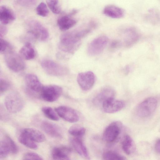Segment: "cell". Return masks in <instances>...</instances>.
I'll list each match as a JSON object with an SVG mask.
<instances>
[{
    "label": "cell",
    "mask_w": 160,
    "mask_h": 160,
    "mask_svg": "<svg viewBox=\"0 0 160 160\" xmlns=\"http://www.w3.org/2000/svg\"><path fill=\"white\" fill-rule=\"evenodd\" d=\"M81 39L77 29L66 32L60 37L59 48L65 52L73 53L80 47Z\"/></svg>",
    "instance_id": "obj_1"
},
{
    "label": "cell",
    "mask_w": 160,
    "mask_h": 160,
    "mask_svg": "<svg viewBox=\"0 0 160 160\" xmlns=\"http://www.w3.org/2000/svg\"><path fill=\"white\" fill-rule=\"evenodd\" d=\"M26 25L28 33L35 39L43 41L48 38V30L38 21L30 20L27 22Z\"/></svg>",
    "instance_id": "obj_2"
},
{
    "label": "cell",
    "mask_w": 160,
    "mask_h": 160,
    "mask_svg": "<svg viewBox=\"0 0 160 160\" xmlns=\"http://www.w3.org/2000/svg\"><path fill=\"white\" fill-rule=\"evenodd\" d=\"M4 104L8 112L15 113L22 110L24 106V102L19 93L13 92L9 93L6 97Z\"/></svg>",
    "instance_id": "obj_3"
},
{
    "label": "cell",
    "mask_w": 160,
    "mask_h": 160,
    "mask_svg": "<svg viewBox=\"0 0 160 160\" xmlns=\"http://www.w3.org/2000/svg\"><path fill=\"white\" fill-rule=\"evenodd\" d=\"M5 53V62L10 70L14 72H18L25 69V63L20 55L11 50Z\"/></svg>",
    "instance_id": "obj_4"
},
{
    "label": "cell",
    "mask_w": 160,
    "mask_h": 160,
    "mask_svg": "<svg viewBox=\"0 0 160 160\" xmlns=\"http://www.w3.org/2000/svg\"><path fill=\"white\" fill-rule=\"evenodd\" d=\"M158 105L157 99L153 97L146 98L137 106L136 112L137 115L141 118L148 117L156 110Z\"/></svg>",
    "instance_id": "obj_5"
},
{
    "label": "cell",
    "mask_w": 160,
    "mask_h": 160,
    "mask_svg": "<svg viewBox=\"0 0 160 160\" xmlns=\"http://www.w3.org/2000/svg\"><path fill=\"white\" fill-rule=\"evenodd\" d=\"M41 65L44 70L52 76H62L67 74L68 72L67 68L50 60H42Z\"/></svg>",
    "instance_id": "obj_6"
},
{
    "label": "cell",
    "mask_w": 160,
    "mask_h": 160,
    "mask_svg": "<svg viewBox=\"0 0 160 160\" xmlns=\"http://www.w3.org/2000/svg\"><path fill=\"white\" fill-rule=\"evenodd\" d=\"M62 92V89L58 85H51L44 86L40 91V96L44 100L49 102L57 100Z\"/></svg>",
    "instance_id": "obj_7"
},
{
    "label": "cell",
    "mask_w": 160,
    "mask_h": 160,
    "mask_svg": "<svg viewBox=\"0 0 160 160\" xmlns=\"http://www.w3.org/2000/svg\"><path fill=\"white\" fill-rule=\"evenodd\" d=\"M122 125L119 121H115L109 125L103 133L104 140L108 143H112L118 138L122 129Z\"/></svg>",
    "instance_id": "obj_8"
},
{
    "label": "cell",
    "mask_w": 160,
    "mask_h": 160,
    "mask_svg": "<svg viewBox=\"0 0 160 160\" xmlns=\"http://www.w3.org/2000/svg\"><path fill=\"white\" fill-rule=\"evenodd\" d=\"M108 41V38L105 36H101L94 39L88 46V54L91 56H95L100 54L103 51Z\"/></svg>",
    "instance_id": "obj_9"
},
{
    "label": "cell",
    "mask_w": 160,
    "mask_h": 160,
    "mask_svg": "<svg viewBox=\"0 0 160 160\" xmlns=\"http://www.w3.org/2000/svg\"><path fill=\"white\" fill-rule=\"evenodd\" d=\"M95 81V75L90 71L80 73L77 77V81L79 87L84 91L91 89L93 86Z\"/></svg>",
    "instance_id": "obj_10"
},
{
    "label": "cell",
    "mask_w": 160,
    "mask_h": 160,
    "mask_svg": "<svg viewBox=\"0 0 160 160\" xmlns=\"http://www.w3.org/2000/svg\"><path fill=\"white\" fill-rule=\"evenodd\" d=\"M55 110L59 117L68 122H75L79 120L78 113L72 108L61 106L55 108Z\"/></svg>",
    "instance_id": "obj_11"
},
{
    "label": "cell",
    "mask_w": 160,
    "mask_h": 160,
    "mask_svg": "<svg viewBox=\"0 0 160 160\" xmlns=\"http://www.w3.org/2000/svg\"><path fill=\"white\" fill-rule=\"evenodd\" d=\"M123 44L126 48L133 46L137 42L139 38V35L137 30L133 27L127 28L122 31Z\"/></svg>",
    "instance_id": "obj_12"
},
{
    "label": "cell",
    "mask_w": 160,
    "mask_h": 160,
    "mask_svg": "<svg viewBox=\"0 0 160 160\" xmlns=\"http://www.w3.org/2000/svg\"><path fill=\"white\" fill-rule=\"evenodd\" d=\"M77 12V10L73 9L68 14L61 17L58 19L57 24L61 30H67L77 23V20L72 18V17Z\"/></svg>",
    "instance_id": "obj_13"
},
{
    "label": "cell",
    "mask_w": 160,
    "mask_h": 160,
    "mask_svg": "<svg viewBox=\"0 0 160 160\" xmlns=\"http://www.w3.org/2000/svg\"><path fill=\"white\" fill-rule=\"evenodd\" d=\"M125 106V103L123 101L116 99L114 98H112L104 101L102 106L105 112L112 113L121 110Z\"/></svg>",
    "instance_id": "obj_14"
},
{
    "label": "cell",
    "mask_w": 160,
    "mask_h": 160,
    "mask_svg": "<svg viewBox=\"0 0 160 160\" xmlns=\"http://www.w3.org/2000/svg\"><path fill=\"white\" fill-rule=\"evenodd\" d=\"M115 92L112 88L107 87L103 88L93 100V103L98 105H102L103 102L108 99L114 98Z\"/></svg>",
    "instance_id": "obj_15"
},
{
    "label": "cell",
    "mask_w": 160,
    "mask_h": 160,
    "mask_svg": "<svg viewBox=\"0 0 160 160\" xmlns=\"http://www.w3.org/2000/svg\"><path fill=\"white\" fill-rule=\"evenodd\" d=\"M69 141L74 149L80 156L89 159L90 157L87 148L80 138L72 137L70 138Z\"/></svg>",
    "instance_id": "obj_16"
},
{
    "label": "cell",
    "mask_w": 160,
    "mask_h": 160,
    "mask_svg": "<svg viewBox=\"0 0 160 160\" xmlns=\"http://www.w3.org/2000/svg\"><path fill=\"white\" fill-rule=\"evenodd\" d=\"M43 130L50 136L56 138L62 137V131L57 125L48 121H44L41 124Z\"/></svg>",
    "instance_id": "obj_17"
},
{
    "label": "cell",
    "mask_w": 160,
    "mask_h": 160,
    "mask_svg": "<svg viewBox=\"0 0 160 160\" xmlns=\"http://www.w3.org/2000/svg\"><path fill=\"white\" fill-rule=\"evenodd\" d=\"M71 152V150L69 147L65 146H58L52 149L51 155L54 159L69 160Z\"/></svg>",
    "instance_id": "obj_18"
},
{
    "label": "cell",
    "mask_w": 160,
    "mask_h": 160,
    "mask_svg": "<svg viewBox=\"0 0 160 160\" xmlns=\"http://www.w3.org/2000/svg\"><path fill=\"white\" fill-rule=\"evenodd\" d=\"M25 82L28 88L31 91L35 92H40L42 86L38 78L35 75L28 74L25 78Z\"/></svg>",
    "instance_id": "obj_19"
},
{
    "label": "cell",
    "mask_w": 160,
    "mask_h": 160,
    "mask_svg": "<svg viewBox=\"0 0 160 160\" xmlns=\"http://www.w3.org/2000/svg\"><path fill=\"white\" fill-rule=\"evenodd\" d=\"M16 18L13 12L7 7L2 5L0 7V21L3 25H6L12 22Z\"/></svg>",
    "instance_id": "obj_20"
},
{
    "label": "cell",
    "mask_w": 160,
    "mask_h": 160,
    "mask_svg": "<svg viewBox=\"0 0 160 160\" xmlns=\"http://www.w3.org/2000/svg\"><path fill=\"white\" fill-rule=\"evenodd\" d=\"M106 16L113 18H119L123 17L124 12L122 8L114 5L106 6L103 11Z\"/></svg>",
    "instance_id": "obj_21"
},
{
    "label": "cell",
    "mask_w": 160,
    "mask_h": 160,
    "mask_svg": "<svg viewBox=\"0 0 160 160\" xmlns=\"http://www.w3.org/2000/svg\"><path fill=\"white\" fill-rule=\"evenodd\" d=\"M22 132L30 138L36 142H42L46 140L44 135L36 129L27 128L24 129Z\"/></svg>",
    "instance_id": "obj_22"
},
{
    "label": "cell",
    "mask_w": 160,
    "mask_h": 160,
    "mask_svg": "<svg viewBox=\"0 0 160 160\" xmlns=\"http://www.w3.org/2000/svg\"><path fill=\"white\" fill-rule=\"evenodd\" d=\"M20 55L27 60L33 59L35 56L34 50L31 43L26 42L19 51Z\"/></svg>",
    "instance_id": "obj_23"
},
{
    "label": "cell",
    "mask_w": 160,
    "mask_h": 160,
    "mask_svg": "<svg viewBox=\"0 0 160 160\" xmlns=\"http://www.w3.org/2000/svg\"><path fill=\"white\" fill-rule=\"evenodd\" d=\"M122 148L124 152L127 155H130L135 150L134 142L132 138L128 135H126L123 138Z\"/></svg>",
    "instance_id": "obj_24"
},
{
    "label": "cell",
    "mask_w": 160,
    "mask_h": 160,
    "mask_svg": "<svg viewBox=\"0 0 160 160\" xmlns=\"http://www.w3.org/2000/svg\"><path fill=\"white\" fill-rule=\"evenodd\" d=\"M18 140L21 144L30 148L36 149L38 148L37 142L30 138L22 131L19 136Z\"/></svg>",
    "instance_id": "obj_25"
},
{
    "label": "cell",
    "mask_w": 160,
    "mask_h": 160,
    "mask_svg": "<svg viewBox=\"0 0 160 160\" xmlns=\"http://www.w3.org/2000/svg\"><path fill=\"white\" fill-rule=\"evenodd\" d=\"M86 129L83 127L78 125L74 124L68 129L69 133L73 137L81 138L85 134Z\"/></svg>",
    "instance_id": "obj_26"
},
{
    "label": "cell",
    "mask_w": 160,
    "mask_h": 160,
    "mask_svg": "<svg viewBox=\"0 0 160 160\" xmlns=\"http://www.w3.org/2000/svg\"><path fill=\"white\" fill-rule=\"evenodd\" d=\"M102 158L107 160H123L127 159L124 157L112 151L104 152L102 155Z\"/></svg>",
    "instance_id": "obj_27"
},
{
    "label": "cell",
    "mask_w": 160,
    "mask_h": 160,
    "mask_svg": "<svg viewBox=\"0 0 160 160\" xmlns=\"http://www.w3.org/2000/svg\"><path fill=\"white\" fill-rule=\"evenodd\" d=\"M42 111L44 115L48 118L55 121L59 120V118L57 114L52 108L45 106L42 108Z\"/></svg>",
    "instance_id": "obj_28"
},
{
    "label": "cell",
    "mask_w": 160,
    "mask_h": 160,
    "mask_svg": "<svg viewBox=\"0 0 160 160\" xmlns=\"http://www.w3.org/2000/svg\"><path fill=\"white\" fill-rule=\"evenodd\" d=\"M10 150L7 142L3 138L0 143V159H4L7 157Z\"/></svg>",
    "instance_id": "obj_29"
},
{
    "label": "cell",
    "mask_w": 160,
    "mask_h": 160,
    "mask_svg": "<svg viewBox=\"0 0 160 160\" xmlns=\"http://www.w3.org/2000/svg\"><path fill=\"white\" fill-rule=\"evenodd\" d=\"M47 4L52 12L58 14L61 12V8L59 5L58 0H46Z\"/></svg>",
    "instance_id": "obj_30"
},
{
    "label": "cell",
    "mask_w": 160,
    "mask_h": 160,
    "mask_svg": "<svg viewBox=\"0 0 160 160\" xmlns=\"http://www.w3.org/2000/svg\"><path fill=\"white\" fill-rule=\"evenodd\" d=\"M36 11L38 15L42 17L47 16L49 13L47 5L43 2H41L38 4L36 8Z\"/></svg>",
    "instance_id": "obj_31"
},
{
    "label": "cell",
    "mask_w": 160,
    "mask_h": 160,
    "mask_svg": "<svg viewBox=\"0 0 160 160\" xmlns=\"http://www.w3.org/2000/svg\"><path fill=\"white\" fill-rule=\"evenodd\" d=\"M3 138L7 142L10 149V153L13 154H16L18 151V147L12 139L9 136L6 135Z\"/></svg>",
    "instance_id": "obj_32"
},
{
    "label": "cell",
    "mask_w": 160,
    "mask_h": 160,
    "mask_svg": "<svg viewBox=\"0 0 160 160\" xmlns=\"http://www.w3.org/2000/svg\"><path fill=\"white\" fill-rule=\"evenodd\" d=\"M0 52L5 53L11 50V46L9 43L5 40L0 38Z\"/></svg>",
    "instance_id": "obj_33"
},
{
    "label": "cell",
    "mask_w": 160,
    "mask_h": 160,
    "mask_svg": "<svg viewBox=\"0 0 160 160\" xmlns=\"http://www.w3.org/2000/svg\"><path fill=\"white\" fill-rule=\"evenodd\" d=\"M23 160H43L42 158L39 154L33 152H28L24 155Z\"/></svg>",
    "instance_id": "obj_34"
},
{
    "label": "cell",
    "mask_w": 160,
    "mask_h": 160,
    "mask_svg": "<svg viewBox=\"0 0 160 160\" xmlns=\"http://www.w3.org/2000/svg\"><path fill=\"white\" fill-rule=\"evenodd\" d=\"M17 3L26 7H31L36 3L37 0H17Z\"/></svg>",
    "instance_id": "obj_35"
},
{
    "label": "cell",
    "mask_w": 160,
    "mask_h": 160,
    "mask_svg": "<svg viewBox=\"0 0 160 160\" xmlns=\"http://www.w3.org/2000/svg\"><path fill=\"white\" fill-rule=\"evenodd\" d=\"M10 87L9 82L2 78L0 80V94L1 95L7 91Z\"/></svg>",
    "instance_id": "obj_36"
},
{
    "label": "cell",
    "mask_w": 160,
    "mask_h": 160,
    "mask_svg": "<svg viewBox=\"0 0 160 160\" xmlns=\"http://www.w3.org/2000/svg\"><path fill=\"white\" fill-rule=\"evenodd\" d=\"M122 44L121 41L118 40H114L111 43L110 47L112 49H116L119 48Z\"/></svg>",
    "instance_id": "obj_37"
},
{
    "label": "cell",
    "mask_w": 160,
    "mask_h": 160,
    "mask_svg": "<svg viewBox=\"0 0 160 160\" xmlns=\"http://www.w3.org/2000/svg\"><path fill=\"white\" fill-rule=\"evenodd\" d=\"M0 25V37L2 38L7 33L8 29L7 28L3 25Z\"/></svg>",
    "instance_id": "obj_38"
},
{
    "label": "cell",
    "mask_w": 160,
    "mask_h": 160,
    "mask_svg": "<svg viewBox=\"0 0 160 160\" xmlns=\"http://www.w3.org/2000/svg\"><path fill=\"white\" fill-rule=\"evenodd\" d=\"M155 148L157 152L160 154V139H158L156 141Z\"/></svg>",
    "instance_id": "obj_39"
}]
</instances>
